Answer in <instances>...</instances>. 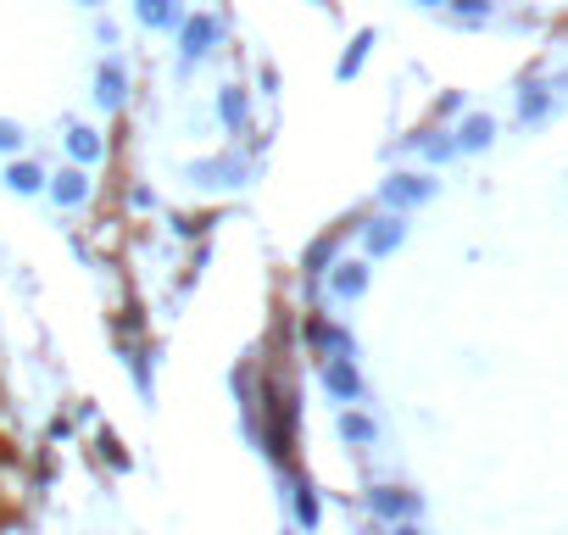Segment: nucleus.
<instances>
[{
	"label": "nucleus",
	"mask_w": 568,
	"mask_h": 535,
	"mask_svg": "<svg viewBox=\"0 0 568 535\" xmlns=\"http://www.w3.org/2000/svg\"><path fill=\"white\" fill-rule=\"evenodd\" d=\"M262 446H267V457L273 463H291V435H296V391L284 385V380H273V374H262Z\"/></svg>",
	"instance_id": "1"
},
{
	"label": "nucleus",
	"mask_w": 568,
	"mask_h": 535,
	"mask_svg": "<svg viewBox=\"0 0 568 535\" xmlns=\"http://www.w3.org/2000/svg\"><path fill=\"white\" fill-rule=\"evenodd\" d=\"M173 34H179V68H184V73L201 68V62L223 46V23H217L212 12H184V23H179Z\"/></svg>",
	"instance_id": "2"
},
{
	"label": "nucleus",
	"mask_w": 568,
	"mask_h": 535,
	"mask_svg": "<svg viewBox=\"0 0 568 535\" xmlns=\"http://www.w3.org/2000/svg\"><path fill=\"white\" fill-rule=\"evenodd\" d=\"M184 173H190L195 190H240V184L251 179V162H245V157H201V162H190Z\"/></svg>",
	"instance_id": "3"
},
{
	"label": "nucleus",
	"mask_w": 568,
	"mask_h": 535,
	"mask_svg": "<svg viewBox=\"0 0 568 535\" xmlns=\"http://www.w3.org/2000/svg\"><path fill=\"white\" fill-rule=\"evenodd\" d=\"M357 223H341V229H324V234H313L307 245H302V280L313 285V280H324L329 268L341 262V245H346V234H352Z\"/></svg>",
	"instance_id": "4"
},
{
	"label": "nucleus",
	"mask_w": 568,
	"mask_h": 535,
	"mask_svg": "<svg viewBox=\"0 0 568 535\" xmlns=\"http://www.w3.org/2000/svg\"><path fill=\"white\" fill-rule=\"evenodd\" d=\"M357 234H363V256L374 262V256L402 251V240H407V218H402V212H374V218L357 223Z\"/></svg>",
	"instance_id": "5"
},
{
	"label": "nucleus",
	"mask_w": 568,
	"mask_h": 535,
	"mask_svg": "<svg viewBox=\"0 0 568 535\" xmlns=\"http://www.w3.org/2000/svg\"><path fill=\"white\" fill-rule=\"evenodd\" d=\"M318 385H324L341 407H357V402H363V391H368V385H363L357 357H324V363H318Z\"/></svg>",
	"instance_id": "6"
},
{
	"label": "nucleus",
	"mask_w": 568,
	"mask_h": 535,
	"mask_svg": "<svg viewBox=\"0 0 568 535\" xmlns=\"http://www.w3.org/2000/svg\"><path fill=\"white\" fill-rule=\"evenodd\" d=\"M435 195V179L429 173H390L385 184H379V201H385V212H413V206H424Z\"/></svg>",
	"instance_id": "7"
},
{
	"label": "nucleus",
	"mask_w": 568,
	"mask_h": 535,
	"mask_svg": "<svg viewBox=\"0 0 568 535\" xmlns=\"http://www.w3.org/2000/svg\"><path fill=\"white\" fill-rule=\"evenodd\" d=\"M368 280H374L368 256H341V262L329 268V274H324L329 302H363V296H368Z\"/></svg>",
	"instance_id": "8"
},
{
	"label": "nucleus",
	"mask_w": 568,
	"mask_h": 535,
	"mask_svg": "<svg viewBox=\"0 0 568 535\" xmlns=\"http://www.w3.org/2000/svg\"><path fill=\"white\" fill-rule=\"evenodd\" d=\"M302 341L313 346V357H318V363H324V357H357L352 330H346V324H335V319H307V324H302Z\"/></svg>",
	"instance_id": "9"
},
{
	"label": "nucleus",
	"mask_w": 568,
	"mask_h": 535,
	"mask_svg": "<svg viewBox=\"0 0 568 535\" xmlns=\"http://www.w3.org/2000/svg\"><path fill=\"white\" fill-rule=\"evenodd\" d=\"M62 151H68V162L73 168H101L106 162V134L95 129V123H68V134H62Z\"/></svg>",
	"instance_id": "10"
},
{
	"label": "nucleus",
	"mask_w": 568,
	"mask_h": 535,
	"mask_svg": "<svg viewBox=\"0 0 568 535\" xmlns=\"http://www.w3.org/2000/svg\"><path fill=\"white\" fill-rule=\"evenodd\" d=\"M418 507H424V502H418L413 491H402V485H368V513L385 518V524H413Z\"/></svg>",
	"instance_id": "11"
},
{
	"label": "nucleus",
	"mask_w": 568,
	"mask_h": 535,
	"mask_svg": "<svg viewBox=\"0 0 568 535\" xmlns=\"http://www.w3.org/2000/svg\"><path fill=\"white\" fill-rule=\"evenodd\" d=\"M45 195L62 206V212H79V206H90V195H95V179L84 173V168H62V173H51V184H45Z\"/></svg>",
	"instance_id": "12"
},
{
	"label": "nucleus",
	"mask_w": 568,
	"mask_h": 535,
	"mask_svg": "<svg viewBox=\"0 0 568 535\" xmlns=\"http://www.w3.org/2000/svg\"><path fill=\"white\" fill-rule=\"evenodd\" d=\"M0 184H7L12 195H23V201H34V195H45L51 173H45L34 157H12V162H7V173H0Z\"/></svg>",
	"instance_id": "13"
},
{
	"label": "nucleus",
	"mask_w": 568,
	"mask_h": 535,
	"mask_svg": "<svg viewBox=\"0 0 568 535\" xmlns=\"http://www.w3.org/2000/svg\"><path fill=\"white\" fill-rule=\"evenodd\" d=\"M95 107L101 112H123L129 107V73H123V62H101V73H95Z\"/></svg>",
	"instance_id": "14"
},
{
	"label": "nucleus",
	"mask_w": 568,
	"mask_h": 535,
	"mask_svg": "<svg viewBox=\"0 0 568 535\" xmlns=\"http://www.w3.org/2000/svg\"><path fill=\"white\" fill-rule=\"evenodd\" d=\"M134 23L151 29V34H173L184 23V7L179 0H134Z\"/></svg>",
	"instance_id": "15"
},
{
	"label": "nucleus",
	"mask_w": 568,
	"mask_h": 535,
	"mask_svg": "<svg viewBox=\"0 0 568 535\" xmlns=\"http://www.w3.org/2000/svg\"><path fill=\"white\" fill-rule=\"evenodd\" d=\"M217 123H223L229 134H245V123H251V95H245L240 84H223V90H217Z\"/></svg>",
	"instance_id": "16"
},
{
	"label": "nucleus",
	"mask_w": 568,
	"mask_h": 535,
	"mask_svg": "<svg viewBox=\"0 0 568 535\" xmlns=\"http://www.w3.org/2000/svg\"><path fill=\"white\" fill-rule=\"evenodd\" d=\"M291 518H296V529H318V518H324V502H318V485L313 480H296L291 485Z\"/></svg>",
	"instance_id": "17"
},
{
	"label": "nucleus",
	"mask_w": 568,
	"mask_h": 535,
	"mask_svg": "<svg viewBox=\"0 0 568 535\" xmlns=\"http://www.w3.org/2000/svg\"><path fill=\"white\" fill-rule=\"evenodd\" d=\"M374 40H379L374 29H357V34H352V46H346V51H341V62H335V79H341V84H352V79L368 68V51H374Z\"/></svg>",
	"instance_id": "18"
},
{
	"label": "nucleus",
	"mask_w": 568,
	"mask_h": 535,
	"mask_svg": "<svg viewBox=\"0 0 568 535\" xmlns=\"http://www.w3.org/2000/svg\"><path fill=\"white\" fill-rule=\"evenodd\" d=\"M452 140H457V157H463V151H485V145L496 140V118H485V112H468V118L452 129Z\"/></svg>",
	"instance_id": "19"
},
{
	"label": "nucleus",
	"mask_w": 568,
	"mask_h": 535,
	"mask_svg": "<svg viewBox=\"0 0 568 535\" xmlns=\"http://www.w3.org/2000/svg\"><path fill=\"white\" fill-rule=\"evenodd\" d=\"M335 430H341V441H346V446H374V441H379V424H374L363 407H341Z\"/></svg>",
	"instance_id": "20"
},
{
	"label": "nucleus",
	"mask_w": 568,
	"mask_h": 535,
	"mask_svg": "<svg viewBox=\"0 0 568 535\" xmlns=\"http://www.w3.org/2000/svg\"><path fill=\"white\" fill-rule=\"evenodd\" d=\"M407 145H413V151H424L429 162H452V157H457L452 129H418V134H407Z\"/></svg>",
	"instance_id": "21"
},
{
	"label": "nucleus",
	"mask_w": 568,
	"mask_h": 535,
	"mask_svg": "<svg viewBox=\"0 0 568 535\" xmlns=\"http://www.w3.org/2000/svg\"><path fill=\"white\" fill-rule=\"evenodd\" d=\"M446 12H452L463 29H479V23L496 18V0H446Z\"/></svg>",
	"instance_id": "22"
},
{
	"label": "nucleus",
	"mask_w": 568,
	"mask_h": 535,
	"mask_svg": "<svg viewBox=\"0 0 568 535\" xmlns=\"http://www.w3.org/2000/svg\"><path fill=\"white\" fill-rule=\"evenodd\" d=\"M95 452H101V463H106L112 474H129V468H134V457L123 452V441H118L112 430H101V435H95Z\"/></svg>",
	"instance_id": "23"
},
{
	"label": "nucleus",
	"mask_w": 568,
	"mask_h": 535,
	"mask_svg": "<svg viewBox=\"0 0 568 535\" xmlns=\"http://www.w3.org/2000/svg\"><path fill=\"white\" fill-rule=\"evenodd\" d=\"M23 151H29V129H23L18 118H0V157L12 162V157H23Z\"/></svg>",
	"instance_id": "24"
},
{
	"label": "nucleus",
	"mask_w": 568,
	"mask_h": 535,
	"mask_svg": "<svg viewBox=\"0 0 568 535\" xmlns=\"http://www.w3.org/2000/svg\"><path fill=\"white\" fill-rule=\"evenodd\" d=\"M123 363H129V374H134L140 396L151 402V352H145V346H129V352H123Z\"/></svg>",
	"instance_id": "25"
},
{
	"label": "nucleus",
	"mask_w": 568,
	"mask_h": 535,
	"mask_svg": "<svg viewBox=\"0 0 568 535\" xmlns=\"http://www.w3.org/2000/svg\"><path fill=\"white\" fill-rule=\"evenodd\" d=\"M546 107H551V90H540V84H529V90L518 95V118H524V123H535Z\"/></svg>",
	"instance_id": "26"
},
{
	"label": "nucleus",
	"mask_w": 568,
	"mask_h": 535,
	"mask_svg": "<svg viewBox=\"0 0 568 535\" xmlns=\"http://www.w3.org/2000/svg\"><path fill=\"white\" fill-rule=\"evenodd\" d=\"M173 234H179V240H201V234H206V218H190V212H173Z\"/></svg>",
	"instance_id": "27"
},
{
	"label": "nucleus",
	"mask_w": 568,
	"mask_h": 535,
	"mask_svg": "<svg viewBox=\"0 0 568 535\" xmlns=\"http://www.w3.org/2000/svg\"><path fill=\"white\" fill-rule=\"evenodd\" d=\"M118 335H129V341H140V335H145V319H140V313L129 307V319H118Z\"/></svg>",
	"instance_id": "28"
},
{
	"label": "nucleus",
	"mask_w": 568,
	"mask_h": 535,
	"mask_svg": "<svg viewBox=\"0 0 568 535\" xmlns=\"http://www.w3.org/2000/svg\"><path fill=\"white\" fill-rule=\"evenodd\" d=\"M129 206H134V212H151V206H156V195H151L145 184H134V190H129Z\"/></svg>",
	"instance_id": "29"
},
{
	"label": "nucleus",
	"mask_w": 568,
	"mask_h": 535,
	"mask_svg": "<svg viewBox=\"0 0 568 535\" xmlns=\"http://www.w3.org/2000/svg\"><path fill=\"white\" fill-rule=\"evenodd\" d=\"M390 535H424L418 524H390Z\"/></svg>",
	"instance_id": "30"
},
{
	"label": "nucleus",
	"mask_w": 568,
	"mask_h": 535,
	"mask_svg": "<svg viewBox=\"0 0 568 535\" xmlns=\"http://www.w3.org/2000/svg\"><path fill=\"white\" fill-rule=\"evenodd\" d=\"M413 7H446V0H413Z\"/></svg>",
	"instance_id": "31"
},
{
	"label": "nucleus",
	"mask_w": 568,
	"mask_h": 535,
	"mask_svg": "<svg viewBox=\"0 0 568 535\" xmlns=\"http://www.w3.org/2000/svg\"><path fill=\"white\" fill-rule=\"evenodd\" d=\"M307 7H324V12H329V7H335V0H307Z\"/></svg>",
	"instance_id": "32"
},
{
	"label": "nucleus",
	"mask_w": 568,
	"mask_h": 535,
	"mask_svg": "<svg viewBox=\"0 0 568 535\" xmlns=\"http://www.w3.org/2000/svg\"><path fill=\"white\" fill-rule=\"evenodd\" d=\"M79 7H90V12H95V7H106V0H79Z\"/></svg>",
	"instance_id": "33"
}]
</instances>
